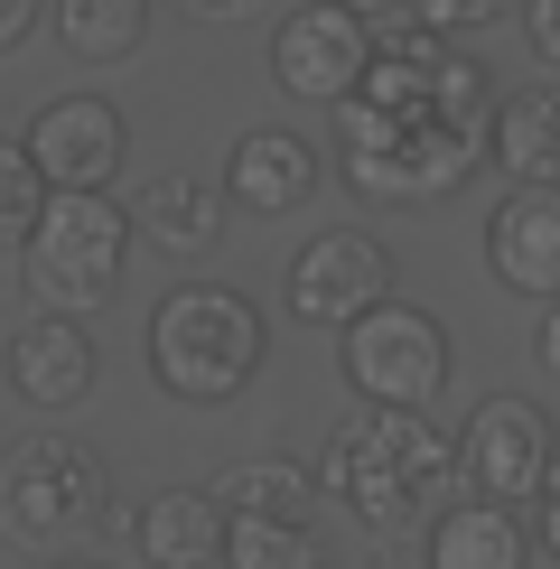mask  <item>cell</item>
Instances as JSON below:
<instances>
[{
    "label": "cell",
    "instance_id": "obj_1",
    "mask_svg": "<svg viewBox=\"0 0 560 569\" xmlns=\"http://www.w3.org/2000/svg\"><path fill=\"white\" fill-rule=\"evenodd\" d=\"M337 122V169L373 206H430L467 187V169L486 159V122H496V84L486 66L449 47V29L430 19H373V66L346 93Z\"/></svg>",
    "mask_w": 560,
    "mask_h": 569
},
{
    "label": "cell",
    "instance_id": "obj_2",
    "mask_svg": "<svg viewBox=\"0 0 560 569\" xmlns=\"http://www.w3.org/2000/svg\"><path fill=\"white\" fill-rule=\"evenodd\" d=\"M458 486H467L458 439L430 411H402V401H364V420H346L318 458V495H337L364 532L430 523L439 505H458Z\"/></svg>",
    "mask_w": 560,
    "mask_h": 569
},
{
    "label": "cell",
    "instance_id": "obj_3",
    "mask_svg": "<svg viewBox=\"0 0 560 569\" xmlns=\"http://www.w3.org/2000/svg\"><path fill=\"white\" fill-rule=\"evenodd\" d=\"M262 308H252L243 290H224V280H178L169 299L150 308V383L187 401V411H216V401H233L262 373Z\"/></svg>",
    "mask_w": 560,
    "mask_h": 569
},
{
    "label": "cell",
    "instance_id": "obj_4",
    "mask_svg": "<svg viewBox=\"0 0 560 569\" xmlns=\"http://www.w3.org/2000/svg\"><path fill=\"white\" fill-rule=\"evenodd\" d=\"M122 252H131V206L112 187H47V216L19 252V280H29L38 308L84 318L122 290Z\"/></svg>",
    "mask_w": 560,
    "mask_h": 569
},
{
    "label": "cell",
    "instance_id": "obj_5",
    "mask_svg": "<svg viewBox=\"0 0 560 569\" xmlns=\"http://www.w3.org/2000/svg\"><path fill=\"white\" fill-rule=\"evenodd\" d=\"M337 373L356 383V401H402V411H430L449 392V327L420 299H373L364 318L337 327Z\"/></svg>",
    "mask_w": 560,
    "mask_h": 569
},
{
    "label": "cell",
    "instance_id": "obj_6",
    "mask_svg": "<svg viewBox=\"0 0 560 569\" xmlns=\"http://www.w3.org/2000/svg\"><path fill=\"white\" fill-rule=\"evenodd\" d=\"M103 505H112V486H103V467H93L76 439L38 430V439L0 448V532L76 541L84 523H103Z\"/></svg>",
    "mask_w": 560,
    "mask_h": 569
},
{
    "label": "cell",
    "instance_id": "obj_7",
    "mask_svg": "<svg viewBox=\"0 0 560 569\" xmlns=\"http://www.w3.org/2000/svg\"><path fill=\"white\" fill-rule=\"evenodd\" d=\"M373 66V19L346 0H299L271 29V84L290 103H346Z\"/></svg>",
    "mask_w": 560,
    "mask_h": 569
},
{
    "label": "cell",
    "instance_id": "obj_8",
    "mask_svg": "<svg viewBox=\"0 0 560 569\" xmlns=\"http://www.w3.org/2000/svg\"><path fill=\"white\" fill-rule=\"evenodd\" d=\"M280 299L309 327H346V318H364L373 299H392V252L373 243L364 224H327V233H309V243L290 252Z\"/></svg>",
    "mask_w": 560,
    "mask_h": 569
},
{
    "label": "cell",
    "instance_id": "obj_9",
    "mask_svg": "<svg viewBox=\"0 0 560 569\" xmlns=\"http://www.w3.org/2000/svg\"><path fill=\"white\" fill-rule=\"evenodd\" d=\"M458 458H467V486L477 495H496V505H532V495L551 486V420L532 411L523 392H486L477 411H467V439H458Z\"/></svg>",
    "mask_w": 560,
    "mask_h": 569
},
{
    "label": "cell",
    "instance_id": "obj_10",
    "mask_svg": "<svg viewBox=\"0 0 560 569\" xmlns=\"http://www.w3.org/2000/svg\"><path fill=\"white\" fill-rule=\"evenodd\" d=\"M29 159H38L47 187H112L122 159H131V122L103 93H57L29 122Z\"/></svg>",
    "mask_w": 560,
    "mask_h": 569
},
{
    "label": "cell",
    "instance_id": "obj_11",
    "mask_svg": "<svg viewBox=\"0 0 560 569\" xmlns=\"http://www.w3.org/2000/svg\"><path fill=\"white\" fill-rule=\"evenodd\" d=\"M93 373H103V355H93L84 318H66V308L19 318V337H10V392L29 401V411H76V401H93Z\"/></svg>",
    "mask_w": 560,
    "mask_h": 569
},
{
    "label": "cell",
    "instance_id": "obj_12",
    "mask_svg": "<svg viewBox=\"0 0 560 569\" xmlns=\"http://www.w3.org/2000/svg\"><path fill=\"white\" fill-rule=\"evenodd\" d=\"M486 271L513 299H560V187H513L486 216Z\"/></svg>",
    "mask_w": 560,
    "mask_h": 569
},
{
    "label": "cell",
    "instance_id": "obj_13",
    "mask_svg": "<svg viewBox=\"0 0 560 569\" xmlns=\"http://www.w3.org/2000/svg\"><path fill=\"white\" fill-rule=\"evenodd\" d=\"M131 541L150 569H224V505L216 486H169L131 513Z\"/></svg>",
    "mask_w": 560,
    "mask_h": 569
},
{
    "label": "cell",
    "instance_id": "obj_14",
    "mask_svg": "<svg viewBox=\"0 0 560 569\" xmlns=\"http://www.w3.org/2000/svg\"><path fill=\"white\" fill-rule=\"evenodd\" d=\"M224 187H206V178H187V169H159L150 187H131V233L140 243H159V252H178V262H197V252H216V233H224Z\"/></svg>",
    "mask_w": 560,
    "mask_h": 569
},
{
    "label": "cell",
    "instance_id": "obj_15",
    "mask_svg": "<svg viewBox=\"0 0 560 569\" xmlns=\"http://www.w3.org/2000/svg\"><path fill=\"white\" fill-rule=\"evenodd\" d=\"M309 187H318V150L299 131H243L224 150V197L252 206V216H290Z\"/></svg>",
    "mask_w": 560,
    "mask_h": 569
},
{
    "label": "cell",
    "instance_id": "obj_16",
    "mask_svg": "<svg viewBox=\"0 0 560 569\" xmlns=\"http://www.w3.org/2000/svg\"><path fill=\"white\" fill-rule=\"evenodd\" d=\"M486 159H496L513 187H560V84L496 93V122H486Z\"/></svg>",
    "mask_w": 560,
    "mask_h": 569
},
{
    "label": "cell",
    "instance_id": "obj_17",
    "mask_svg": "<svg viewBox=\"0 0 560 569\" xmlns=\"http://www.w3.org/2000/svg\"><path fill=\"white\" fill-rule=\"evenodd\" d=\"M532 541H523V513L496 505V495H477V505H439L430 513V569H523Z\"/></svg>",
    "mask_w": 560,
    "mask_h": 569
},
{
    "label": "cell",
    "instance_id": "obj_18",
    "mask_svg": "<svg viewBox=\"0 0 560 569\" xmlns=\"http://www.w3.org/2000/svg\"><path fill=\"white\" fill-rule=\"evenodd\" d=\"M47 19L76 66H131L150 47V0H47Z\"/></svg>",
    "mask_w": 560,
    "mask_h": 569
},
{
    "label": "cell",
    "instance_id": "obj_19",
    "mask_svg": "<svg viewBox=\"0 0 560 569\" xmlns=\"http://www.w3.org/2000/svg\"><path fill=\"white\" fill-rule=\"evenodd\" d=\"M309 495H318V477L299 458H243V467L216 477L224 513H290V523H309Z\"/></svg>",
    "mask_w": 560,
    "mask_h": 569
},
{
    "label": "cell",
    "instance_id": "obj_20",
    "mask_svg": "<svg viewBox=\"0 0 560 569\" xmlns=\"http://www.w3.org/2000/svg\"><path fill=\"white\" fill-rule=\"evenodd\" d=\"M224 569H318L309 523H290V513H224Z\"/></svg>",
    "mask_w": 560,
    "mask_h": 569
},
{
    "label": "cell",
    "instance_id": "obj_21",
    "mask_svg": "<svg viewBox=\"0 0 560 569\" xmlns=\"http://www.w3.org/2000/svg\"><path fill=\"white\" fill-rule=\"evenodd\" d=\"M38 216H47V178H38L29 140H0V262H19V252H29Z\"/></svg>",
    "mask_w": 560,
    "mask_h": 569
},
{
    "label": "cell",
    "instance_id": "obj_22",
    "mask_svg": "<svg viewBox=\"0 0 560 569\" xmlns=\"http://www.w3.org/2000/svg\"><path fill=\"white\" fill-rule=\"evenodd\" d=\"M504 10V0H411V19H430V29H486V19H496Z\"/></svg>",
    "mask_w": 560,
    "mask_h": 569
},
{
    "label": "cell",
    "instance_id": "obj_23",
    "mask_svg": "<svg viewBox=\"0 0 560 569\" xmlns=\"http://www.w3.org/2000/svg\"><path fill=\"white\" fill-rule=\"evenodd\" d=\"M523 10V38H532V57H551L560 66V0H513Z\"/></svg>",
    "mask_w": 560,
    "mask_h": 569
},
{
    "label": "cell",
    "instance_id": "obj_24",
    "mask_svg": "<svg viewBox=\"0 0 560 569\" xmlns=\"http://www.w3.org/2000/svg\"><path fill=\"white\" fill-rule=\"evenodd\" d=\"M532 365L560 373V299H532Z\"/></svg>",
    "mask_w": 560,
    "mask_h": 569
},
{
    "label": "cell",
    "instance_id": "obj_25",
    "mask_svg": "<svg viewBox=\"0 0 560 569\" xmlns=\"http://www.w3.org/2000/svg\"><path fill=\"white\" fill-rule=\"evenodd\" d=\"M38 19H47V0H0V57H10V47H29Z\"/></svg>",
    "mask_w": 560,
    "mask_h": 569
},
{
    "label": "cell",
    "instance_id": "obj_26",
    "mask_svg": "<svg viewBox=\"0 0 560 569\" xmlns=\"http://www.w3.org/2000/svg\"><path fill=\"white\" fill-rule=\"evenodd\" d=\"M542 551L560 560V467H551V486H542Z\"/></svg>",
    "mask_w": 560,
    "mask_h": 569
},
{
    "label": "cell",
    "instance_id": "obj_27",
    "mask_svg": "<svg viewBox=\"0 0 560 569\" xmlns=\"http://www.w3.org/2000/svg\"><path fill=\"white\" fill-rule=\"evenodd\" d=\"M187 10H197V19H243L252 0H187Z\"/></svg>",
    "mask_w": 560,
    "mask_h": 569
},
{
    "label": "cell",
    "instance_id": "obj_28",
    "mask_svg": "<svg viewBox=\"0 0 560 569\" xmlns=\"http://www.w3.org/2000/svg\"><path fill=\"white\" fill-rule=\"evenodd\" d=\"M346 10H364V19H402L411 0H346Z\"/></svg>",
    "mask_w": 560,
    "mask_h": 569
}]
</instances>
